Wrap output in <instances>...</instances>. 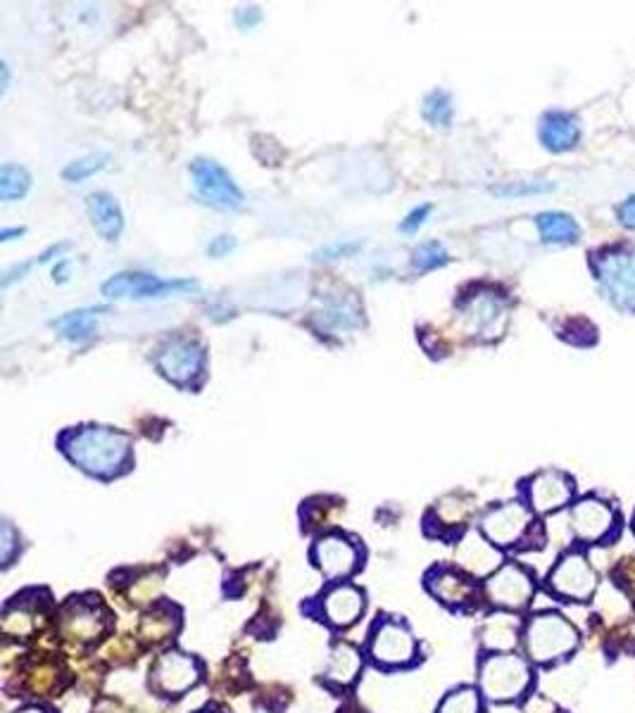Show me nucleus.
Segmentation results:
<instances>
[{
  "label": "nucleus",
  "mask_w": 635,
  "mask_h": 713,
  "mask_svg": "<svg viewBox=\"0 0 635 713\" xmlns=\"http://www.w3.org/2000/svg\"><path fill=\"white\" fill-rule=\"evenodd\" d=\"M365 554H362V548L343 533H331L322 536L312 544V561L314 566L324 573V579L331 583H338L343 579H351L355 575L362 564H365Z\"/></svg>",
  "instance_id": "obj_12"
},
{
  "label": "nucleus",
  "mask_w": 635,
  "mask_h": 713,
  "mask_svg": "<svg viewBox=\"0 0 635 713\" xmlns=\"http://www.w3.org/2000/svg\"><path fill=\"white\" fill-rule=\"evenodd\" d=\"M365 659H362V651L353 642H336L331 647V655L324 669V682L329 688L336 690H351L359 673Z\"/></svg>",
  "instance_id": "obj_23"
},
{
  "label": "nucleus",
  "mask_w": 635,
  "mask_h": 713,
  "mask_svg": "<svg viewBox=\"0 0 635 713\" xmlns=\"http://www.w3.org/2000/svg\"><path fill=\"white\" fill-rule=\"evenodd\" d=\"M105 164H108V155H103V153H98V155H86L82 160L69 162L65 166L63 176L67 181H72V184H79V181H86L88 176H94L96 172H100Z\"/></svg>",
  "instance_id": "obj_35"
},
{
  "label": "nucleus",
  "mask_w": 635,
  "mask_h": 713,
  "mask_svg": "<svg viewBox=\"0 0 635 713\" xmlns=\"http://www.w3.org/2000/svg\"><path fill=\"white\" fill-rule=\"evenodd\" d=\"M462 322L472 336L483 341H493L503 336V328L507 322V302L503 295L493 291H481L469 295L462 302Z\"/></svg>",
  "instance_id": "obj_14"
},
{
  "label": "nucleus",
  "mask_w": 635,
  "mask_h": 713,
  "mask_svg": "<svg viewBox=\"0 0 635 713\" xmlns=\"http://www.w3.org/2000/svg\"><path fill=\"white\" fill-rule=\"evenodd\" d=\"M236 248V238L229 236V234H222L217 238H212L209 240V246H207V255L209 257H215V260H219V257H226L232 250Z\"/></svg>",
  "instance_id": "obj_39"
},
{
  "label": "nucleus",
  "mask_w": 635,
  "mask_h": 713,
  "mask_svg": "<svg viewBox=\"0 0 635 713\" xmlns=\"http://www.w3.org/2000/svg\"><path fill=\"white\" fill-rule=\"evenodd\" d=\"M536 224L542 240L552 242V246H571L581 236L579 224L573 222V217L564 215V212H542V215L536 217Z\"/></svg>",
  "instance_id": "obj_27"
},
{
  "label": "nucleus",
  "mask_w": 635,
  "mask_h": 713,
  "mask_svg": "<svg viewBox=\"0 0 635 713\" xmlns=\"http://www.w3.org/2000/svg\"><path fill=\"white\" fill-rule=\"evenodd\" d=\"M438 713H481V694L474 688H458L438 706Z\"/></svg>",
  "instance_id": "obj_32"
},
{
  "label": "nucleus",
  "mask_w": 635,
  "mask_h": 713,
  "mask_svg": "<svg viewBox=\"0 0 635 713\" xmlns=\"http://www.w3.org/2000/svg\"><path fill=\"white\" fill-rule=\"evenodd\" d=\"M362 248V242H331V246L316 252V260H343V257H353Z\"/></svg>",
  "instance_id": "obj_37"
},
{
  "label": "nucleus",
  "mask_w": 635,
  "mask_h": 713,
  "mask_svg": "<svg viewBox=\"0 0 635 713\" xmlns=\"http://www.w3.org/2000/svg\"><path fill=\"white\" fill-rule=\"evenodd\" d=\"M338 713H367L365 709H362V706H357L355 702H351V704H345Z\"/></svg>",
  "instance_id": "obj_44"
},
{
  "label": "nucleus",
  "mask_w": 635,
  "mask_h": 713,
  "mask_svg": "<svg viewBox=\"0 0 635 713\" xmlns=\"http://www.w3.org/2000/svg\"><path fill=\"white\" fill-rule=\"evenodd\" d=\"M469 511H472V505H464L460 495H450V497L441 499V503H438L429 511L427 526H431V523L438 526V530L433 533L435 538H450V530H455V533L460 536Z\"/></svg>",
  "instance_id": "obj_26"
},
{
  "label": "nucleus",
  "mask_w": 635,
  "mask_h": 713,
  "mask_svg": "<svg viewBox=\"0 0 635 713\" xmlns=\"http://www.w3.org/2000/svg\"><path fill=\"white\" fill-rule=\"evenodd\" d=\"M367 655L381 669H400L417 661V640L402 620L379 616L369 630Z\"/></svg>",
  "instance_id": "obj_7"
},
{
  "label": "nucleus",
  "mask_w": 635,
  "mask_h": 713,
  "mask_svg": "<svg viewBox=\"0 0 635 713\" xmlns=\"http://www.w3.org/2000/svg\"><path fill=\"white\" fill-rule=\"evenodd\" d=\"M526 655L536 663H550L571 655L579 645V633L564 616L546 612L538 614L524 630Z\"/></svg>",
  "instance_id": "obj_4"
},
{
  "label": "nucleus",
  "mask_w": 635,
  "mask_h": 713,
  "mask_svg": "<svg viewBox=\"0 0 635 713\" xmlns=\"http://www.w3.org/2000/svg\"><path fill=\"white\" fill-rule=\"evenodd\" d=\"M53 277H55V281H60V283L67 281V262H65V260L60 262V264L53 269Z\"/></svg>",
  "instance_id": "obj_43"
},
{
  "label": "nucleus",
  "mask_w": 635,
  "mask_h": 713,
  "mask_svg": "<svg viewBox=\"0 0 635 713\" xmlns=\"http://www.w3.org/2000/svg\"><path fill=\"white\" fill-rule=\"evenodd\" d=\"M203 663L184 655V651H164L160 655L153 666H150V676H148V685L155 694L168 696V700H179L184 696L189 690H193L198 682L203 680Z\"/></svg>",
  "instance_id": "obj_8"
},
{
  "label": "nucleus",
  "mask_w": 635,
  "mask_h": 713,
  "mask_svg": "<svg viewBox=\"0 0 635 713\" xmlns=\"http://www.w3.org/2000/svg\"><path fill=\"white\" fill-rule=\"evenodd\" d=\"M571 528L573 536L583 542H602L614 533L616 514L600 499L585 497L571 509Z\"/></svg>",
  "instance_id": "obj_20"
},
{
  "label": "nucleus",
  "mask_w": 635,
  "mask_h": 713,
  "mask_svg": "<svg viewBox=\"0 0 635 713\" xmlns=\"http://www.w3.org/2000/svg\"><path fill=\"white\" fill-rule=\"evenodd\" d=\"M536 593L534 579L519 564H505L486 581V597L491 604L509 612H521L531 604Z\"/></svg>",
  "instance_id": "obj_15"
},
{
  "label": "nucleus",
  "mask_w": 635,
  "mask_h": 713,
  "mask_svg": "<svg viewBox=\"0 0 635 713\" xmlns=\"http://www.w3.org/2000/svg\"><path fill=\"white\" fill-rule=\"evenodd\" d=\"M550 191V186H542V184H514L507 188H495V193L501 195H526V193H546Z\"/></svg>",
  "instance_id": "obj_42"
},
{
  "label": "nucleus",
  "mask_w": 635,
  "mask_h": 713,
  "mask_svg": "<svg viewBox=\"0 0 635 713\" xmlns=\"http://www.w3.org/2000/svg\"><path fill=\"white\" fill-rule=\"evenodd\" d=\"M526 497L534 511L550 514L573 497V480L562 472H540L526 483Z\"/></svg>",
  "instance_id": "obj_21"
},
{
  "label": "nucleus",
  "mask_w": 635,
  "mask_h": 713,
  "mask_svg": "<svg viewBox=\"0 0 635 713\" xmlns=\"http://www.w3.org/2000/svg\"><path fill=\"white\" fill-rule=\"evenodd\" d=\"M481 640L488 649H509L517 645V626L507 616H491L481 628Z\"/></svg>",
  "instance_id": "obj_29"
},
{
  "label": "nucleus",
  "mask_w": 635,
  "mask_h": 713,
  "mask_svg": "<svg viewBox=\"0 0 635 713\" xmlns=\"http://www.w3.org/2000/svg\"><path fill=\"white\" fill-rule=\"evenodd\" d=\"M616 215H618V222H622V226H626V229H635V195H631L628 201H624L622 205H618Z\"/></svg>",
  "instance_id": "obj_40"
},
{
  "label": "nucleus",
  "mask_w": 635,
  "mask_h": 713,
  "mask_svg": "<svg viewBox=\"0 0 635 713\" xmlns=\"http://www.w3.org/2000/svg\"><path fill=\"white\" fill-rule=\"evenodd\" d=\"M548 713H557V711H548Z\"/></svg>",
  "instance_id": "obj_49"
},
{
  "label": "nucleus",
  "mask_w": 635,
  "mask_h": 713,
  "mask_svg": "<svg viewBox=\"0 0 635 713\" xmlns=\"http://www.w3.org/2000/svg\"><path fill=\"white\" fill-rule=\"evenodd\" d=\"M423 585L438 602L452 606V609H466L478 599V585L460 569L445 564L433 566L423 579Z\"/></svg>",
  "instance_id": "obj_19"
},
{
  "label": "nucleus",
  "mask_w": 635,
  "mask_h": 713,
  "mask_svg": "<svg viewBox=\"0 0 635 713\" xmlns=\"http://www.w3.org/2000/svg\"><path fill=\"white\" fill-rule=\"evenodd\" d=\"M536 528L534 511L521 503H507L501 507H493L481 519V533L493 548L512 550L519 548L521 542L531 538Z\"/></svg>",
  "instance_id": "obj_9"
},
{
  "label": "nucleus",
  "mask_w": 635,
  "mask_h": 713,
  "mask_svg": "<svg viewBox=\"0 0 635 713\" xmlns=\"http://www.w3.org/2000/svg\"><path fill=\"white\" fill-rule=\"evenodd\" d=\"M88 217L94 222L96 231L105 238V240H117L119 234L125 229V217H122V209H119L117 201L108 193H94L88 195Z\"/></svg>",
  "instance_id": "obj_25"
},
{
  "label": "nucleus",
  "mask_w": 635,
  "mask_h": 713,
  "mask_svg": "<svg viewBox=\"0 0 635 713\" xmlns=\"http://www.w3.org/2000/svg\"><path fill=\"white\" fill-rule=\"evenodd\" d=\"M20 696H55L57 692H63L67 685V671L65 666L60 663L51 655H29L20 663Z\"/></svg>",
  "instance_id": "obj_16"
},
{
  "label": "nucleus",
  "mask_w": 635,
  "mask_h": 713,
  "mask_svg": "<svg viewBox=\"0 0 635 713\" xmlns=\"http://www.w3.org/2000/svg\"><path fill=\"white\" fill-rule=\"evenodd\" d=\"M0 72H3V90L8 88V82H10V74H8V65H0Z\"/></svg>",
  "instance_id": "obj_47"
},
{
  "label": "nucleus",
  "mask_w": 635,
  "mask_h": 713,
  "mask_svg": "<svg viewBox=\"0 0 635 713\" xmlns=\"http://www.w3.org/2000/svg\"><path fill=\"white\" fill-rule=\"evenodd\" d=\"M181 628V609L172 602H153V606L141 616L139 637L150 647H162L174 640Z\"/></svg>",
  "instance_id": "obj_22"
},
{
  "label": "nucleus",
  "mask_w": 635,
  "mask_h": 713,
  "mask_svg": "<svg viewBox=\"0 0 635 713\" xmlns=\"http://www.w3.org/2000/svg\"><path fill=\"white\" fill-rule=\"evenodd\" d=\"M448 262H450V255L438 240L423 242V246H419L415 250V257H412V264L419 271H431V269H438V267H445Z\"/></svg>",
  "instance_id": "obj_34"
},
{
  "label": "nucleus",
  "mask_w": 635,
  "mask_h": 713,
  "mask_svg": "<svg viewBox=\"0 0 635 713\" xmlns=\"http://www.w3.org/2000/svg\"><path fill=\"white\" fill-rule=\"evenodd\" d=\"M60 450L88 476L110 480L129 472L131 437L108 426H79L60 435Z\"/></svg>",
  "instance_id": "obj_1"
},
{
  "label": "nucleus",
  "mask_w": 635,
  "mask_h": 713,
  "mask_svg": "<svg viewBox=\"0 0 635 713\" xmlns=\"http://www.w3.org/2000/svg\"><path fill=\"white\" fill-rule=\"evenodd\" d=\"M260 20H262V14H260V10H257V8H240V10H236V24L240 29H252Z\"/></svg>",
  "instance_id": "obj_41"
},
{
  "label": "nucleus",
  "mask_w": 635,
  "mask_h": 713,
  "mask_svg": "<svg viewBox=\"0 0 635 713\" xmlns=\"http://www.w3.org/2000/svg\"><path fill=\"white\" fill-rule=\"evenodd\" d=\"M198 713H222V711H217V709H205V711H198Z\"/></svg>",
  "instance_id": "obj_48"
},
{
  "label": "nucleus",
  "mask_w": 635,
  "mask_h": 713,
  "mask_svg": "<svg viewBox=\"0 0 635 713\" xmlns=\"http://www.w3.org/2000/svg\"><path fill=\"white\" fill-rule=\"evenodd\" d=\"M322 316H324V324L334 328H353L359 324V310L355 305H347L343 298L329 300Z\"/></svg>",
  "instance_id": "obj_33"
},
{
  "label": "nucleus",
  "mask_w": 635,
  "mask_h": 713,
  "mask_svg": "<svg viewBox=\"0 0 635 713\" xmlns=\"http://www.w3.org/2000/svg\"><path fill=\"white\" fill-rule=\"evenodd\" d=\"M591 269L616 310L635 312V248L607 246L591 252Z\"/></svg>",
  "instance_id": "obj_3"
},
{
  "label": "nucleus",
  "mask_w": 635,
  "mask_h": 713,
  "mask_svg": "<svg viewBox=\"0 0 635 713\" xmlns=\"http://www.w3.org/2000/svg\"><path fill=\"white\" fill-rule=\"evenodd\" d=\"M18 713H53V711L43 709V706H26V709H22V711H18Z\"/></svg>",
  "instance_id": "obj_46"
},
{
  "label": "nucleus",
  "mask_w": 635,
  "mask_h": 713,
  "mask_svg": "<svg viewBox=\"0 0 635 713\" xmlns=\"http://www.w3.org/2000/svg\"><path fill=\"white\" fill-rule=\"evenodd\" d=\"M55 604L49 590H24L3 609V635L12 640H32L55 620Z\"/></svg>",
  "instance_id": "obj_5"
},
{
  "label": "nucleus",
  "mask_w": 635,
  "mask_h": 713,
  "mask_svg": "<svg viewBox=\"0 0 635 713\" xmlns=\"http://www.w3.org/2000/svg\"><path fill=\"white\" fill-rule=\"evenodd\" d=\"M423 117H427V121H431L433 127L445 129L452 125V100L445 90H431L427 100H423Z\"/></svg>",
  "instance_id": "obj_31"
},
{
  "label": "nucleus",
  "mask_w": 635,
  "mask_h": 713,
  "mask_svg": "<svg viewBox=\"0 0 635 713\" xmlns=\"http://www.w3.org/2000/svg\"><path fill=\"white\" fill-rule=\"evenodd\" d=\"M198 288V281L191 279H160L155 274H141V271H125V274H117L103 283V295L110 300H148L172 293H191Z\"/></svg>",
  "instance_id": "obj_10"
},
{
  "label": "nucleus",
  "mask_w": 635,
  "mask_h": 713,
  "mask_svg": "<svg viewBox=\"0 0 635 713\" xmlns=\"http://www.w3.org/2000/svg\"><path fill=\"white\" fill-rule=\"evenodd\" d=\"M633 528H635V521H633Z\"/></svg>",
  "instance_id": "obj_50"
},
{
  "label": "nucleus",
  "mask_w": 635,
  "mask_h": 713,
  "mask_svg": "<svg viewBox=\"0 0 635 713\" xmlns=\"http://www.w3.org/2000/svg\"><path fill=\"white\" fill-rule=\"evenodd\" d=\"M581 139L579 121L569 112L552 110L540 119V143L552 153H567Z\"/></svg>",
  "instance_id": "obj_24"
},
{
  "label": "nucleus",
  "mask_w": 635,
  "mask_h": 713,
  "mask_svg": "<svg viewBox=\"0 0 635 713\" xmlns=\"http://www.w3.org/2000/svg\"><path fill=\"white\" fill-rule=\"evenodd\" d=\"M191 176L195 193L201 195L203 203L217 209H238L244 205V193L219 162L198 158L191 164Z\"/></svg>",
  "instance_id": "obj_13"
},
{
  "label": "nucleus",
  "mask_w": 635,
  "mask_h": 713,
  "mask_svg": "<svg viewBox=\"0 0 635 713\" xmlns=\"http://www.w3.org/2000/svg\"><path fill=\"white\" fill-rule=\"evenodd\" d=\"M24 234V229H6L3 234H0V238H3V240H12L14 236H22Z\"/></svg>",
  "instance_id": "obj_45"
},
{
  "label": "nucleus",
  "mask_w": 635,
  "mask_h": 713,
  "mask_svg": "<svg viewBox=\"0 0 635 713\" xmlns=\"http://www.w3.org/2000/svg\"><path fill=\"white\" fill-rule=\"evenodd\" d=\"M155 364L168 381L186 388L203 374L205 347L195 338L174 336L160 347L155 355Z\"/></svg>",
  "instance_id": "obj_11"
},
{
  "label": "nucleus",
  "mask_w": 635,
  "mask_h": 713,
  "mask_svg": "<svg viewBox=\"0 0 635 713\" xmlns=\"http://www.w3.org/2000/svg\"><path fill=\"white\" fill-rule=\"evenodd\" d=\"M67 248H69V242H60V246H53L51 250H45L43 255H39L36 260H29V262H24V264H18L14 269H10L8 274H6V279H3V285H10L14 279H24V274H26L29 269H34L36 264H45L49 260H53V255L65 252Z\"/></svg>",
  "instance_id": "obj_36"
},
{
  "label": "nucleus",
  "mask_w": 635,
  "mask_h": 713,
  "mask_svg": "<svg viewBox=\"0 0 635 713\" xmlns=\"http://www.w3.org/2000/svg\"><path fill=\"white\" fill-rule=\"evenodd\" d=\"M550 587L552 593L573 599V602H585L591 599L598 587V575L588 564L585 557L579 552H571L559 559V564L550 573Z\"/></svg>",
  "instance_id": "obj_17"
},
{
  "label": "nucleus",
  "mask_w": 635,
  "mask_h": 713,
  "mask_svg": "<svg viewBox=\"0 0 635 713\" xmlns=\"http://www.w3.org/2000/svg\"><path fill=\"white\" fill-rule=\"evenodd\" d=\"M431 215V205H419V207H415L412 212H410V215H407L402 222H400V231H405V234H415L417 229H419V226L423 224V222H427V217Z\"/></svg>",
  "instance_id": "obj_38"
},
{
  "label": "nucleus",
  "mask_w": 635,
  "mask_h": 713,
  "mask_svg": "<svg viewBox=\"0 0 635 713\" xmlns=\"http://www.w3.org/2000/svg\"><path fill=\"white\" fill-rule=\"evenodd\" d=\"M29 186H32V179H29L26 170L18 164H3V170H0V198L6 203L20 201L26 195Z\"/></svg>",
  "instance_id": "obj_30"
},
{
  "label": "nucleus",
  "mask_w": 635,
  "mask_h": 713,
  "mask_svg": "<svg viewBox=\"0 0 635 713\" xmlns=\"http://www.w3.org/2000/svg\"><path fill=\"white\" fill-rule=\"evenodd\" d=\"M115 626V616L98 595L69 597L57 606L55 633L69 645H94Z\"/></svg>",
  "instance_id": "obj_2"
},
{
  "label": "nucleus",
  "mask_w": 635,
  "mask_h": 713,
  "mask_svg": "<svg viewBox=\"0 0 635 713\" xmlns=\"http://www.w3.org/2000/svg\"><path fill=\"white\" fill-rule=\"evenodd\" d=\"M322 618L331 628H338L345 630L355 626L357 620L365 614V606H367V597H365V590L353 585V583H331L324 593H322Z\"/></svg>",
  "instance_id": "obj_18"
},
{
  "label": "nucleus",
  "mask_w": 635,
  "mask_h": 713,
  "mask_svg": "<svg viewBox=\"0 0 635 713\" xmlns=\"http://www.w3.org/2000/svg\"><path fill=\"white\" fill-rule=\"evenodd\" d=\"M478 682L491 702H514L531 685V669L517 655L483 657Z\"/></svg>",
  "instance_id": "obj_6"
},
{
  "label": "nucleus",
  "mask_w": 635,
  "mask_h": 713,
  "mask_svg": "<svg viewBox=\"0 0 635 713\" xmlns=\"http://www.w3.org/2000/svg\"><path fill=\"white\" fill-rule=\"evenodd\" d=\"M105 310H77L69 312L63 318H57L55 328L60 331V336L69 343H86L90 336L96 333L98 326V314Z\"/></svg>",
  "instance_id": "obj_28"
}]
</instances>
